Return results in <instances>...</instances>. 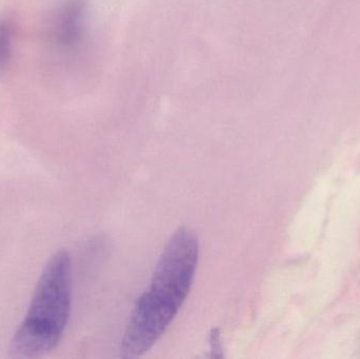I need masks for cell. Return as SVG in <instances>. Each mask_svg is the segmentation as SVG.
Segmentation results:
<instances>
[{"instance_id": "3957f363", "label": "cell", "mask_w": 360, "mask_h": 359, "mask_svg": "<svg viewBox=\"0 0 360 359\" xmlns=\"http://www.w3.org/2000/svg\"><path fill=\"white\" fill-rule=\"evenodd\" d=\"M89 0H58L50 33L55 46L67 54H75L84 46L86 34Z\"/></svg>"}, {"instance_id": "277c9868", "label": "cell", "mask_w": 360, "mask_h": 359, "mask_svg": "<svg viewBox=\"0 0 360 359\" xmlns=\"http://www.w3.org/2000/svg\"><path fill=\"white\" fill-rule=\"evenodd\" d=\"M12 29L6 22H0V74L6 71L12 57Z\"/></svg>"}, {"instance_id": "5b68a950", "label": "cell", "mask_w": 360, "mask_h": 359, "mask_svg": "<svg viewBox=\"0 0 360 359\" xmlns=\"http://www.w3.org/2000/svg\"><path fill=\"white\" fill-rule=\"evenodd\" d=\"M211 347H212V353H213L214 358H217V354L219 353V355L221 356V349H220V337L219 332H218L217 329L212 331L211 333Z\"/></svg>"}, {"instance_id": "7a4b0ae2", "label": "cell", "mask_w": 360, "mask_h": 359, "mask_svg": "<svg viewBox=\"0 0 360 359\" xmlns=\"http://www.w3.org/2000/svg\"><path fill=\"white\" fill-rule=\"evenodd\" d=\"M72 263L69 253H55L44 267L25 320L11 343L17 358H35L54 350L71 314Z\"/></svg>"}, {"instance_id": "6da1fadb", "label": "cell", "mask_w": 360, "mask_h": 359, "mask_svg": "<svg viewBox=\"0 0 360 359\" xmlns=\"http://www.w3.org/2000/svg\"><path fill=\"white\" fill-rule=\"evenodd\" d=\"M198 256L196 234L179 228L162 251L149 290L135 305L122 341V358H139L165 334L190 293Z\"/></svg>"}]
</instances>
